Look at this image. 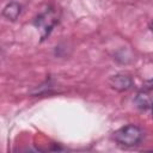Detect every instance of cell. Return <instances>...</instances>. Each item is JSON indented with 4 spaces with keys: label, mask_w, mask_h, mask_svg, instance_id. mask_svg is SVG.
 I'll use <instances>...</instances> for the list:
<instances>
[{
    "label": "cell",
    "mask_w": 153,
    "mask_h": 153,
    "mask_svg": "<svg viewBox=\"0 0 153 153\" xmlns=\"http://www.w3.org/2000/svg\"><path fill=\"white\" fill-rule=\"evenodd\" d=\"M143 130L136 124H127L112 133V140L122 147H135L143 139Z\"/></svg>",
    "instance_id": "1"
},
{
    "label": "cell",
    "mask_w": 153,
    "mask_h": 153,
    "mask_svg": "<svg viewBox=\"0 0 153 153\" xmlns=\"http://www.w3.org/2000/svg\"><path fill=\"white\" fill-rule=\"evenodd\" d=\"M59 23V16L53 7L45 8L33 19V25L38 29L41 33V41H44L54 29V26Z\"/></svg>",
    "instance_id": "2"
},
{
    "label": "cell",
    "mask_w": 153,
    "mask_h": 153,
    "mask_svg": "<svg viewBox=\"0 0 153 153\" xmlns=\"http://www.w3.org/2000/svg\"><path fill=\"white\" fill-rule=\"evenodd\" d=\"M109 85L111 88H114L118 92H124V91H129L130 88L134 87V81L129 74L117 73L109 78Z\"/></svg>",
    "instance_id": "3"
},
{
    "label": "cell",
    "mask_w": 153,
    "mask_h": 153,
    "mask_svg": "<svg viewBox=\"0 0 153 153\" xmlns=\"http://www.w3.org/2000/svg\"><path fill=\"white\" fill-rule=\"evenodd\" d=\"M22 5L16 2V1H11L8 2L4 10H2V17L8 20V22H16L18 19V17L20 16L22 13Z\"/></svg>",
    "instance_id": "4"
},
{
    "label": "cell",
    "mask_w": 153,
    "mask_h": 153,
    "mask_svg": "<svg viewBox=\"0 0 153 153\" xmlns=\"http://www.w3.org/2000/svg\"><path fill=\"white\" fill-rule=\"evenodd\" d=\"M136 103H137V106L142 108V109H146L148 108V99L146 98V94H137V98H136Z\"/></svg>",
    "instance_id": "5"
},
{
    "label": "cell",
    "mask_w": 153,
    "mask_h": 153,
    "mask_svg": "<svg viewBox=\"0 0 153 153\" xmlns=\"http://www.w3.org/2000/svg\"><path fill=\"white\" fill-rule=\"evenodd\" d=\"M151 109H152V116H153V103L151 104Z\"/></svg>",
    "instance_id": "6"
},
{
    "label": "cell",
    "mask_w": 153,
    "mask_h": 153,
    "mask_svg": "<svg viewBox=\"0 0 153 153\" xmlns=\"http://www.w3.org/2000/svg\"><path fill=\"white\" fill-rule=\"evenodd\" d=\"M151 30H152V32H153V23H152V25H151Z\"/></svg>",
    "instance_id": "7"
}]
</instances>
